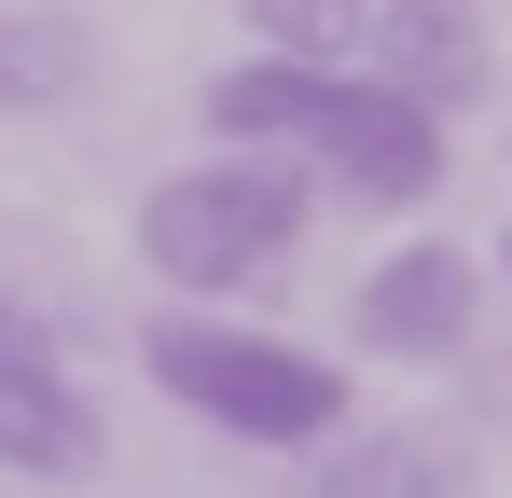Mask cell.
Segmentation results:
<instances>
[{
    "mask_svg": "<svg viewBox=\"0 0 512 498\" xmlns=\"http://www.w3.org/2000/svg\"><path fill=\"white\" fill-rule=\"evenodd\" d=\"M208 125H222V153H291L319 194L388 208V222L429 208L443 166H457L443 111H416V97H388V83H360V70H305V56H236V70L208 83Z\"/></svg>",
    "mask_w": 512,
    "mask_h": 498,
    "instance_id": "6da1fadb",
    "label": "cell"
},
{
    "mask_svg": "<svg viewBox=\"0 0 512 498\" xmlns=\"http://www.w3.org/2000/svg\"><path fill=\"white\" fill-rule=\"evenodd\" d=\"M139 374H153L194 429L263 443V457H305V443L346 429V360L333 346H291V332L222 319V305H153V319H139Z\"/></svg>",
    "mask_w": 512,
    "mask_h": 498,
    "instance_id": "7a4b0ae2",
    "label": "cell"
},
{
    "mask_svg": "<svg viewBox=\"0 0 512 498\" xmlns=\"http://www.w3.org/2000/svg\"><path fill=\"white\" fill-rule=\"evenodd\" d=\"M305 222H319V180L291 153H194L139 194V263L167 277V305H236L305 263Z\"/></svg>",
    "mask_w": 512,
    "mask_h": 498,
    "instance_id": "3957f363",
    "label": "cell"
},
{
    "mask_svg": "<svg viewBox=\"0 0 512 498\" xmlns=\"http://www.w3.org/2000/svg\"><path fill=\"white\" fill-rule=\"evenodd\" d=\"M97 457H111V429H97L70 346L42 332V305L0 291V471H14V485H70V471H97Z\"/></svg>",
    "mask_w": 512,
    "mask_h": 498,
    "instance_id": "277c9868",
    "label": "cell"
},
{
    "mask_svg": "<svg viewBox=\"0 0 512 498\" xmlns=\"http://www.w3.org/2000/svg\"><path fill=\"white\" fill-rule=\"evenodd\" d=\"M471 319H485V263L471 249H443V236H402L360 291H346V346L360 360H457L471 346Z\"/></svg>",
    "mask_w": 512,
    "mask_h": 498,
    "instance_id": "5b68a950",
    "label": "cell"
},
{
    "mask_svg": "<svg viewBox=\"0 0 512 498\" xmlns=\"http://www.w3.org/2000/svg\"><path fill=\"white\" fill-rule=\"evenodd\" d=\"M346 70L388 83V97H416V111H471V97H485V70H499L485 0H374Z\"/></svg>",
    "mask_w": 512,
    "mask_h": 498,
    "instance_id": "8992f818",
    "label": "cell"
},
{
    "mask_svg": "<svg viewBox=\"0 0 512 498\" xmlns=\"http://www.w3.org/2000/svg\"><path fill=\"white\" fill-rule=\"evenodd\" d=\"M291 498H471V443L457 429H333V443H305Z\"/></svg>",
    "mask_w": 512,
    "mask_h": 498,
    "instance_id": "52a82bcc",
    "label": "cell"
},
{
    "mask_svg": "<svg viewBox=\"0 0 512 498\" xmlns=\"http://www.w3.org/2000/svg\"><path fill=\"white\" fill-rule=\"evenodd\" d=\"M97 83V28L56 0H0V125H42Z\"/></svg>",
    "mask_w": 512,
    "mask_h": 498,
    "instance_id": "ba28073f",
    "label": "cell"
},
{
    "mask_svg": "<svg viewBox=\"0 0 512 498\" xmlns=\"http://www.w3.org/2000/svg\"><path fill=\"white\" fill-rule=\"evenodd\" d=\"M236 14H250V56H305V70H346L374 0H236Z\"/></svg>",
    "mask_w": 512,
    "mask_h": 498,
    "instance_id": "9c48e42d",
    "label": "cell"
},
{
    "mask_svg": "<svg viewBox=\"0 0 512 498\" xmlns=\"http://www.w3.org/2000/svg\"><path fill=\"white\" fill-rule=\"evenodd\" d=\"M499 277H512V236H499Z\"/></svg>",
    "mask_w": 512,
    "mask_h": 498,
    "instance_id": "30bf717a",
    "label": "cell"
}]
</instances>
